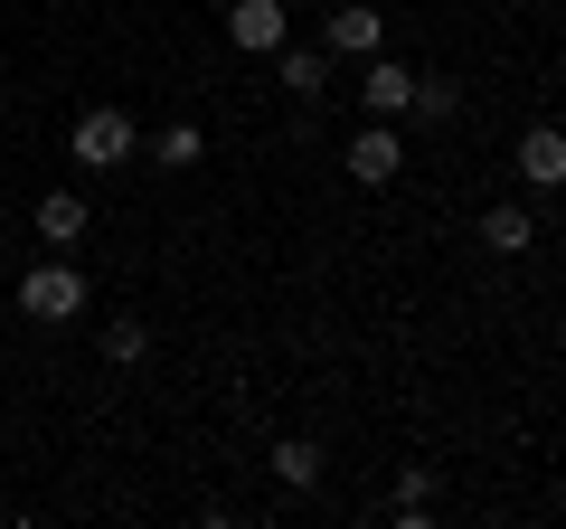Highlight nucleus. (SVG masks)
I'll return each instance as SVG.
<instances>
[{"mask_svg":"<svg viewBox=\"0 0 566 529\" xmlns=\"http://www.w3.org/2000/svg\"><path fill=\"white\" fill-rule=\"evenodd\" d=\"M85 303H95V284H85L66 256H48V264H29V274H20V312H29V322H76Z\"/></svg>","mask_w":566,"mask_h":529,"instance_id":"f257e3e1","label":"nucleus"},{"mask_svg":"<svg viewBox=\"0 0 566 529\" xmlns=\"http://www.w3.org/2000/svg\"><path fill=\"white\" fill-rule=\"evenodd\" d=\"M66 152H76L85 170H123V162L142 152V133H133V114H123V104H95V114H76Z\"/></svg>","mask_w":566,"mask_h":529,"instance_id":"f03ea898","label":"nucleus"},{"mask_svg":"<svg viewBox=\"0 0 566 529\" xmlns=\"http://www.w3.org/2000/svg\"><path fill=\"white\" fill-rule=\"evenodd\" d=\"M340 162H349V180H359V189H387V180L406 170V152H397V123H359Z\"/></svg>","mask_w":566,"mask_h":529,"instance_id":"7ed1b4c3","label":"nucleus"},{"mask_svg":"<svg viewBox=\"0 0 566 529\" xmlns=\"http://www.w3.org/2000/svg\"><path fill=\"white\" fill-rule=\"evenodd\" d=\"M510 170H520L528 189H566V133H557V123H528L520 152H510Z\"/></svg>","mask_w":566,"mask_h":529,"instance_id":"20e7f679","label":"nucleus"},{"mask_svg":"<svg viewBox=\"0 0 566 529\" xmlns=\"http://www.w3.org/2000/svg\"><path fill=\"white\" fill-rule=\"evenodd\" d=\"M406 95H416V66L368 58V76H359V114H368V123H397V114H406Z\"/></svg>","mask_w":566,"mask_h":529,"instance_id":"39448f33","label":"nucleus"},{"mask_svg":"<svg viewBox=\"0 0 566 529\" xmlns=\"http://www.w3.org/2000/svg\"><path fill=\"white\" fill-rule=\"evenodd\" d=\"M227 48L274 58V48H283V0H237V10H227Z\"/></svg>","mask_w":566,"mask_h":529,"instance_id":"423d86ee","label":"nucleus"},{"mask_svg":"<svg viewBox=\"0 0 566 529\" xmlns=\"http://www.w3.org/2000/svg\"><path fill=\"white\" fill-rule=\"evenodd\" d=\"M29 227H39V246H48V256H76V246H85V199H76V189H48Z\"/></svg>","mask_w":566,"mask_h":529,"instance_id":"0eeeda50","label":"nucleus"},{"mask_svg":"<svg viewBox=\"0 0 566 529\" xmlns=\"http://www.w3.org/2000/svg\"><path fill=\"white\" fill-rule=\"evenodd\" d=\"M472 237H482L491 256H528V246H538V218H528L520 199H501V208H482V227H472Z\"/></svg>","mask_w":566,"mask_h":529,"instance_id":"6e6552de","label":"nucleus"},{"mask_svg":"<svg viewBox=\"0 0 566 529\" xmlns=\"http://www.w3.org/2000/svg\"><path fill=\"white\" fill-rule=\"evenodd\" d=\"M274 76H283V95H303V104H322V95H331L322 48H293V39H283V48H274Z\"/></svg>","mask_w":566,"mask_h":529,"instance_id":"1a4fd4ad","label":"nucleus"},{"mask_svg":"<svg viewBox=\"0 0 566 529\" xmlns=\"http://www.w3.org/2000/svg\"><path fill=\"white\" fill-rule=\"evenodd\" d=\"M264 464H274V483H283V491H322V445H312V435H283Z\"/></svg>","mask_w":566,"mask_h":529,"instance_id":"9d476101","label":"nucleus"},{"mask_svg":"<svg viewBox=\"0 0 566 529\" xmlns=\"http://www.w3.org/2000/svg\"><path fill=\"white\" fill-rule=\"evenodd\" d=\"M331 48H349V58H378V48H387V20L368 10V0H349V10H331Z\"/></svg>","mask_w":566,"mask_h":529,"instance_id":"9b49d317","label":"nucleus"},{"mask_svg":"<svg viewBox=\"0 0 566 529\" xmlns=\"http://www.w3.org/2000/svg\"><path fill=\"white\" fill-rule=\"evenodd\" d=\"M406 114H416V123H453V114H463V85H453V76H416Z\"/></svg>","mask_w":566,"mask_h":529,"instance_id":"f8f14e48","label":"nucleus"},{"mask_svg":"<svg viewBox=\"0 0 566 529\" xmlns=\"http://www.w3.org/2000/svg\"><path fill=\"white\" fill-rule=\"evenodd\" d=\"M424 510H434V473L406 464V473H397V529H424Z\"/></svg>","mask_w":566,"mask_h":529,"instance_id":"ddd939ff","label":"nucleus"},{"mask_svg":"<svg viewBox=\"0 0 566 529\" xmlns=\"http://www.w3.org/2000/svg\"><path fill=\"white\" fill-rule=\"evenodd\" d=\"M199 152H208V133H199V123H161V143H151V162L189 170V162H199Z\"/></svg>","mask_w":566,"mask_h":529,"instance_id":"4468645a","label":"nucleus"},{"mask_svg":"<svg viewBox=\"0 0 566 529\" xmlns=\"http://www.w3.org/2000/svg\"><path fill=\"white\" fill-rule=\"evenodd\" d=\"M142 350H151V331H142L133 312H123V322H104V360H114V369H133Z\"/></svg>","mask_w":566,"mask_h":529,"instance_id":"2eb2a0df","label":"nucleus"},{"mask_svg":"<svg viewBox=\"0 0 566 529\" xmlns=\"http://www.w3.org/2000/svg\"><path fill=\"white\" fill-rule=\"evenodd\" d=\"M557 227H566V189H557Z\"/></svg>","mask_w":566,"mask_h":529,"instance_id":"dca6fc26","label":"nucleus"},{"mask_svg":"<svg viewBox=\"0 0 566 529\" xmlns=\"http://www.w3.org/2000/svg\"><path fill=\"white\" fill-rule=\"evenodd\" d=\"M0 104H10V76H0Z\"/></svg>","mask_w":566,"mask_h":529,"instance_id":"f3484780","label":"nucleus"}]
</instances>
